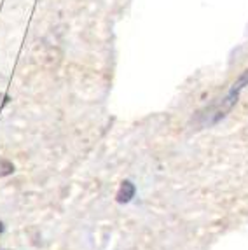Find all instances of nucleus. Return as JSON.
Instances as JSON below:
<instances>
[{
  "mask_svg": "<svg viewBox=\"0 0 248 250\" xmlns=\"http://www.w3.org/2000/svg\"><path fill=\"white\" fill-rule=\"evenodd\" d=\"M135 192H137V188L131 180H123L116 192V200L117 203H129V201L135 198Z\"/></svg>",
  "mask_w": 248,
  "mask_h": 250,
  "instance_id": "1",
  "label": "nucleus"
},
{
  "mask_svg": "<svg viewBox=\"0 0 248 250\" xmlns=\"http://www.w3.org/2000/svg\"><path fill=\"white\" fill-rule=\"evenodd\" d=\"M7 104H9V96L4 95V93H0V108L5 107Z\"/></svg>",
  "mask_w": 248,
  "mask_h": 250,
  "instance_id": "3",
  "label": "nucleus"
},
{
  "mask_svg": "<svg viewBox=\"0 0 248 250\" xmlns=\"http://www.w3.org/2000/svg\"><path fill=\"white\" fill-rule=\"evenodd\" d=\"M0 233H4V224L0 222Z\"/></svg>",
  "mask_w": 248,
  "mask_h": 250,
  "instance_id": "4",
  "label": "nucleus"
},
{
  "mask_svg": "<svg viewBox=\"0 0 248 250\" xmlns=\"http://www.w3.org/2000/svg\"><path fill=\"white\" fill-rule=\"evenodd\" d=\"M14 173V165L9 159L0 158V177H9Z\"/></svg>",
  "mask_w": 248,
  "mask_h": 250,
  "instance_id": "2",
  "label": "nucleus"
}]
</instances>
